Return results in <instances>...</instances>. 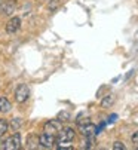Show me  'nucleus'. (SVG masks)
Segmentation results:
<instances>
[{"label":"nucleus","mask_w":138,"mask_h":150,"mask_svg":"<svg viewBox=\"0 0 138 150\" xmlns=\"http://www.w3.org/2000/svg\"><path fill=\"white\" fill-rule=\"evenodd\" d=\"M8 122L5 120V119H0V137L2 135H5L6 134V131H8Z\"/></svg>","instance_id":"12"},{"label":"nucleus","mask_w":138,"mask_h":150,"mask_svg":"<svg viewBox=\"0 0 138 150\" xmlns=\"http://www.w3.org/2000/svg\"><path fill=\"white\" fill-rule=\"evenodd\" d=\"M19 27H21V19H19L18 16H13V18H11V19L8 21L6 31H8L9 34H12V33H16V31L19 30Z\"/></svg>","instance_id":"7"},{"label":"nucleus","mask_w":138,"mask_h":150,"mask_svg":"<svg viewBox=\"0 0 138 150\" xmlns=\"http://www.w3.org/2000/svg\"><path fill=\"white\" fill-rule=\"evenodd\" d=\"M13 11H15V3H13V0H9V2H6V3L3 5V13L11 15Z\"/></svg>","instance_id":"9"},{"label":"nucleus","mask_w":138,"mask_h":150,"mask_svg":"<svg viewBox=\"0 0 138 150\" xmlns=\"http://www.w3.org/2000/svg\"><path fill=\"white\" fill-rule=\"evenodd\" d=\"M12 109V107H11V103H9V100L6 98V97H0V110H2V112H9Z\"/></svg>","instance_id":"8"},{"label":"nucleus","mask_w":138,"mask_h":150,"mask_svg":"<svg viewBox=\"0 0 138 150\" xmlns=\"http://www.w3.org/2000/svg\"><path fill=\"white\" fill-rule=\"evenodd\" d=\"M113 149H116V150H125L126 147L123 146V143H120V141H116L113 144Z\"/></svg>","instance_id":"13"},{"label":"nucleus","mask_w":138,"mask_h":150,"mask_svg":"<svg viewBox=\"0 0 138 150\" xmlns=\"http://www.w3.org/2000/svg\"><path fill=\"white\" fill-rule=\"evenodd\" d=\"M113 103H114V95H113V94H110V95H107V97H104V98H103L101 105H103V107H110Z\"/></svg>","instance_id":"10"},{"label":"nucleus","mask_w":138,"mask_h":150,"mask_svg":"<svg viewBox=\"0 0 138 150\" xmlns=\"http://www.w3.org/2000/svg\"><path fill=\"white\" fill-rule=\"evenodd\" d=\"M28 97H30V89H28L27 85H24V83L18 85L16 89H15V100L18 103H25L28 100Z\"/></svg>","instance_id":"2"},{"label":"nucleus","mask_w":138,"mask_h":150,"mask_svg":"<svg viewBox=\"0 0 138 150\" xmlns=\"http://www.w3.org/2000/svg\"><path fill=\"white\" fill-rule=\"evenodd\" d=\"M61 128H62V126H61V122H59V120H49L48 123L45 125L43 132L49 134V135H55V137H57V134L59 132Z\"/></svg>","instance_id":"4"},{"label":"nucleus","mask_w":138,"mask_h":150,"mask_svg":"<svg viewBox=\"0 0 138 150\" xmlns=\"http://www.w3.org/2000/svg\"><path fill=\"white\" fill-rule=\"evenodd\" d=\"M131 140H132V143L138 147V131H137V132H134V135L131 137Z\"/></svg>","instance_id":"15"},{"label":"nucleus","mask_w":138,"mask_h":150,"mask_svg":"<svg viewBox=\"0 0 138 150\" xmlns=\"http://www.w3.org/2000/svg\"><path fill=\"white\" fill-rule=\"evenodd\" d=\"M76 137V132L74 129H71V128H61L59 132L57 134V141L59 146H64V144H68L71 143Z\"/></svg>","instance_id":"1"},{"label":"nucleus","mask_w":138,"mask_h":150,"mask_svg":"<svg viewBox=\"0 0 138 150\" xmlns=\"http://www.w3.org/2000/svg\"><path fill=\"white\" fill-rule=\"evenodd\" d=\"M68 117H70V113H67V112H61L59 116H58L59 120H65V119H68Z\"/></svg>","instance_id":"14"},{"label":"nucleus","mask_w":138,"mask_h":150,"mask_svg":"<svg viewBox=\"0 0 138 150\" xmlns=\"http://www.w3.org/2000/svg\"><path fill=\"white\" fill-rule=\"evenodd\" d=\"M55 141H57V137L55 135H49V134H46V132H43L39 137V144L42 147H45V149H51L55 144Z\"/></svg>","instance_id":"6"},{"label":"nucleus","mask_w":138,"mask_h":150,"mask_svg":"<svg viewBox=\"0 0 138 150\" xmlns=\"http://www.w3.org/2000/svg\"><path fill=\"white\" fill-rule=\"evenodd\" d=\"M27 144H28V147H30V149L36 147V146L39 144V137H36V135H30V137H28Z\"/></svg>","instance_id":"11"},{"label":"nucleus","mask_w":138,"mask_h":150,"mask_svg":"<svg viewBox=\"0 0 138 150\" xmlns=\"http://www.w3.org/2000/svg\"><path fill=\"white\" fill-rule=\"evenodd\" d=\"M21 135L19 132H15L13 135H11L6 141H5V149L6 150H18L21 147Z\"/></svg>","instance_id":"3"},{"label":"nucleus","mask_w":138,"mask_h":150,"mask_svg":"<svg viewBox=\"0 0 138 150\" xmlns=\"http://www.w3.org/2000/svg\"><path fill=\"white\" fill-rule=\"evenodd\" d=\"M79 129H80L83 137H95L97 135V126L94 123H91V122L79 125Z\"/></svg>","instance_id":"5"},{"label":"nucleus","mask_w":138,"mask_h":150,"mask_svg":"<svg viewBox=\"0 0 138 150\" xmlns=\"http://www.w3.org/2000/svg\"><path fill=\"white\" fill-rule=\"evenodd\" d=\"M116 119H117V115H111V116L108 117V122H107V123H113Z\"/></svg>","instance_id":"16"}]
</instances>
